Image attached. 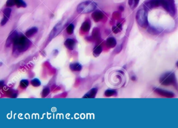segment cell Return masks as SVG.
I'll list each match as a JSON object with an SVG mask.
<instances>
[{"instance_id":"6da1fadb","label":"cell","mask_w":178,"mask_h":128,"mask_svg":"<svg viewBox=\"0 0 178 128\" xmlns=\"http://www.w3.org/2000/svg\"><path fill=\"white\" fill-rule=\"evenodd\" d=\"M13 44L15 49L19 52H24L28 49L31 42L25 36H18Z\"/></svg>"},{"instance_id":"7a4b0ae2","label":"cell","mask_w":178,"mask_h":128,"mask_svg":"<svg viewBox=\"0 0 178 128\" xmlns=\"http://www.w3.org/2000/svg\"><path fill=\"white\" fill-rule=\"evenodd\" d=\"M160 83L164 86L173 85L178 90V85L174 74L171 72H168L164 74L160 78Z\"/></svg>"},{"instance_id":"3957f363","label":"cell","mask_w":178,"mask_h":128,"mask_svg":"<svg viewBox=\"0 0 178 128\" xmlns=\"http://www.w3.org/2000/svg\"><path fill=\"white\" fill-rule=\"evenodd\" d=\"M97 4L92 1H85L80 3L77 8V11L79 14H88L94 11Z\"/></svg>"},{"instance_id":"277c9868","label":"cell","mask_w":178,"mask_h":128,"mask_svg":"<svg viewBox=\"0 0 178 128\" xmlns=\"http://www.w3.org/2000/svg\"><path fill=\"white\" fill-rule=\"evenodd\" d=\"M136 20L138 24L143 28H146L148 25L147 12L144 9L139 10L136 14Z\"/></svg>"},{"instance_id":"5b68a950","label":"cell","mask_w":178,"mask_h":128,"mask_svg":"<svg viewBox=\"0 0 178 128\" xmlns=\"http://www.w3.org/2000/svg\"><path fill=\"white\" fill-rule=\"evenodd\" d=\"M161 5L171 16L175 14V7L173 0H161Z\"/></svg>"},{"instance_id":"8992f818","label":"cell","mask_w":178,"mask_h":128,"mask_svg":"<svg viewBox=\"0 0 178 128\" xmlns=\"http://www.w3.org/2000/svg\"><path fill=\"white\" fill-rule=\"evenodd\" d=\"M63 27V25L62 22L58 23L53 29L51 32L50 34V39H52L54 37L56 36L57 34H58L61 32Z\"/></svg>"},{"instance_id":"52a82bcc","label":"cell","mask_w":178,"mask_h":128,"mask_svg":"<svg viewBox=\"0 0 178 128\" xmlns=\"http://www.w3.org/2000/svg\"><path fill=\"white\" fill-rule=\"evenodd\" d=\"M154 91L155 92L158 94L162 96V97H166V98H172L173 97H174V94L170 91H168L161 89H159V88H155L154 89Z\"/></svg>"},{"instance_id":"ba28073f","label":"cell","mask_w":178,"mask_h":128,"mask_svg":"<svg viewBox=\"0 0 178 128\" xmlns=\"http://www.w3.org/2000/svg\"><path fill=\"white\" fill-rule=\"evenodd\" d=\"M18 35L17 32L16 31L13 32L7 39V41L6 42V46L8 47H10L12 44V43H14L15 40L18 37Z\"/></svg>"},{"instance_id":"9c48e42d","label":"cell","mask_w":178,"mask_h":128,"mask_svg":"<svg viewBox=\"0 0 178 128\" xmlns=\"http://www.w3.org/2000/svg\"><path fill=\"white\" fill-rule=\"evenodd\" d=\"M11 12H12V10L10 8H5L4 10V11H3L4 17H3V18L1 21V25L2 26L5 25L6 23V22H8V21L9 20V19L10 18Z\"/></svg>"},{"instance_id":"30bf717a","label":"cell","mask_w":178,"mask_h":128,"mask_svg":"<svg viewBox=\"0 0 178 128\" xmlns=\"http://www.w3.org/2000/svg\"><path fill=\"white\" fill-rule=\"evenodd\" d=\"M146 4L150 8L158 7L161 5V0H150Z\"/></svg>"},{"instance_id":"8fae6325","label":"cell","mask_w":178,"mask_h":128,"mask_svg":"<svg viewBox=\"0 0 178 128\" xmlns=\"http://www.w3.org/2000/svg\"><path fill=\"white\" fill-rule=\"evenodd\" d=\"M97 92V89L93 88L83 97L84 98H95Z\"/></svg>"},{"instance_id":"7c38bea8","label":"cell","mask_w":178,"mask_h":128,"mask_svg":"<svg viewBox=\"0 0 178 128\" xmlns=\"http://www.w3.org/2000/svg\"><path fill=\"white\" fill-rule=\"evenodd\" d=\"M64 45L68 49L73 50L75 47V42L73 40L71 39H68L65 42Z\"/></svg>"},{"instance_id":"4fadbf2b","label":"cell","mask_w":178,"mask_h":128,"mask_svg":"<svg viewBox=\"0 0 178 128\" xmlns=\"http://www.w3.org/2000/svg\"><path fill=\"white\" fill-rule=\"evenodd\" d=\"M92 17L95 21H99L103 18V14L101 12L97 11L93 13Z\"/></svg>"},{"instance_id":"5bb4252c","label":"cell","mask_w":178,"mask_h":128,"mask_svg":"<svg viewBox=\"0 0 178 128\" xmlns=\"http://www.w3.org/2000/svg\"><path fill=\"white\" fill-rule=\"evenodd\" d=\"M106 44L107 46L109 48H113L116 46V42L114 38H109L107 39L106 42Z\"/></svg>"},{"instance_id":"9a60e30c","label":"cell","mask_w":178,"mask_h":128,"mask_svg":"<svg viewBox=\"0 0 178 128\" xmlns=\"http://www.w3.org/2000/svg\"><path fill=\"white\" fill-rule=\"evenodd\" d=\"M70 69L73 71H79L81 70V66L78 63H74L70 65Z\"/></svg>"},{"instance_id":"2e32d148","label":"cell","mask_w":178,"mask_h":128,"mask_svg":"<svg viewBox=\"0 0 178 128\" xmlns=\"http://www.w3.org/2000/svg\"><path fill=\"white\" fill-rule=\"evenodd\" d=\"M38 31V29L36 27H33L31 29L28 30L25 33L26 35L28 37H31L35 34H36Z\"/></svg>"},{"instance_id":"e0dca14e","label":"cell","mask_w":178,"mask_h":128,"mask_svg":"<svg viewBox=\"0 0 178 128\" xmlns=\"http://www.w3.org/2000/svg\"><path fill=\"white\" fill-rule=\"evenodd\" d=\"M90 28H91V24H90V22L88 21L84 22L81 26V30L84 32L88 31L89 30H90Z\"/></svg>"},{"instance_id":"ac0fdd59","label":"cell","mask_w":178,"mask_h":128,"mask_svg":"<svg viewBox=\"0 0 178 128\" xmlns=\"http://www.w3.org/2000/svg\"><path fill=\"white\" fill-rule=\"evenodd\" d=\"M139 0H129V4L131 9H135L138 5Z\"/></svg>"},{"instance_id":"d6986e66","label":"cell","mask_w":178,"mask_h":128,"mask_svg":"<svg viewBox=\"0 0 178 128\" xmlns=\"http://www.w3.org/2000/svg\"><path fill=\"white\" fill-rule=\"evenodd\" d=\"M102 50V47L101 46H98L96 47L95 48V49H94V51H93L94 55L95 57L99 56L100 54V53H101Z\"/></svg>"},{"instance_id":"ffe728a7","label":"cell","mask_w":178,"mask_h":128,"mask_svg":"<svg viewBox=\"0 0 178 128\" xmlns=\"http://www.w3.org/2000/svg\"><path fill=\"white\" fill-rule=\"evenodd\" d=\"M15 5L18 7H26L27 6L23 0H15Z\"/></svg>"},{"instance_id":"44dd1931","label":"cell","mask_w":178,"mask_h":128,"mask_svg":"<svg viewBox=\"0 0 178 128\" xmlns=\"http://www.w3.org/2000/svg\"><path fill=\"white\" fill-rule=\"evenodd\" d=\"M74 30V25L73 24H70L66 28V31L68 34H73Z\"/></svg>"},{"instance_id":"7402d4cb","label":"cell","mask_w":178,"mask_h":128,"mask_svg":"<svg viewBox=\"0 0 178 128\" xmlns=\"http://www.w3.org/2000/svg\"><path fill=\"white\" fill-rule=\"evenodd\" d=\"M105 94V95L107 96V97H111V96L114 95L116 94V91L113 90L109 89L106 91Z\"/></svg>"},{"instance_id":"603a6c76","label":"cell","mask_w":178,"mask_h":128,"mask_svg":"<svg viewBox=\"0 0 178 128\" xmlns=\"http://www.w3.org/2000/svg\"><path fill=\"white\" fill-rule=\"evenodd\" d=\"M31 84L34 87H39L41 85L40 81L37 78H35L33 79L31 81Z\"/></svg>"},{"instance_id":"cb8c5ba5","label":"cell","mask_w":178,"mask_h":128,"mask_svg":"<svg viewBox=\"0 0 178 128\" xmlns=\"http://www.w3.org/2000/svg\"><path fill=\"white\" fill-rule=\"evenodd\" d=\"M29 85V82L26 79H23L21 80L20 83V86L22 88H26L28 87Z\"/></svg>"},{"instance_id":"d4e9b609","label":"cell","mask_w":178,"mask_h":128,"mask_svg":"<svg viewBox=\"0 0 178 128\" xmlns=\"http://www.w3.org/2000/svg\"><path fill=\"white\" fill-rule=\"evenodd\" d=\"M50 93V89L48 88H44L43 91H42V97H46V96H47Z\"/></svg>"},{"instance_id":"484cf974","label":"cell","mask_w":178,"mask_h":128,"mask_svg":"<svg viewBox=\"0 0 178 128\" xmlns=\"http://www.w3.org/2000/svg\"><path fill=\"white\" fill-rule=\"evenodd\" d=\"M6 5L9 7L15 5V0H8L6 2Z\"/></svg>"},{"instance_id":"4316f807","label":"cell","mask_w":178,"mask_h":128,"mask_svg":"<svg viewBox=\"0 0 178 128\" xmlns=\"http://www.w3.org/2000/svg\"><path fill=\"white\" fill-rule=\"evenodd\" d=\"M119 8H120V10L121 11H123L124 10V7H122V6H120Z\"/></svg>"},{"instance_id":"83f0119b","label":"cell","mask_w":178,"mask_h":128,"mask_svg":"<svg viewBox=\"0 0 178 128\" xmlns=\"http://www.w3.org/2000/svg\"><path fill=\"white\" fill-rule=\"evenodd\" d=\"M176 66L178 67V62H177V63H176Z\"/></svg>"}]
</instances>
